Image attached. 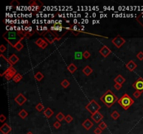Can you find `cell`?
I'll return each instance as SVG.
<instances>
[{
  "instance_id": "6da1fadb",
  "label": "cell",
  "mask_w": 143,
  "mask_h": 134,
  "mask_svg": "<svg viewBox=\"0 0 143 134\" xmlns=\"http://www.w3.org/2000/svg\"><path fill=\"white\" fill-rule=\"evenodd\" d=\"M24 37V32L22 29L18 31L8 30L3 34V38L5 39V41H6L13 48L18 42L23 40Z\"/></svg>"
},
{
  "instance_id": "7a4b0ae2",
  "label": "cell",
  "mask_w": 143,
  "mask_h": 134,
  "mask_svg": "<svg viewBox=\"0 0 143 134\" xmlns=\"http://www.w3.org/2000/svg\"><path fill=\"white\" fill-rule=\"evenodd\" d=\"M100 99L107 108L112 107V106H113L119 100L117 97L111 90H107Z\"/></svg>"
},
{
  "instance_id": "3957f363",
  "label": "cell",
  "mask_w": 143,
  "mask_h": 134,
  "mask_svg": "<svg viewBox=\"0 0 143 134\" xmlns=\"http://www.w3.org/2000/svg\"><path fill=\"white\" fill-rule=\"evenodd\" d=\"M117 103L124 109L128 110L131 106L134 103V101L132 98L129 96L127 94H124L121 97L119 98Z\"/></svg>"
},
{
  "instance_id": "277c9868",
  "label": "cell",
  "mask_w": 143,
  "mask_h": 134,
  "mask_svg": "<svg viewBox=\"0 0 143 134\" xmlns=\"http://www.w3.org/2000/svg\"><path fill=\"white\" fill-rule=\"evenodd\" d=\"M101 106L95 100H92L86 106L85 108L88 112H89L92 115L94 114L96 112H98V110L101 109Z\"/></svg>"
},
{
  "instance_id": "5b68a950",
  "label": "cell",
  "mask_w": 143,
  "mask_h": 134,
  "mask_svg": "<svg viewBox=\"0 0 143 134\" xmlns=\"http://www.w3.org/2000/svg\"><path fill=\"white\" fill-rule=\"evenodd\" d=\"M43 37H44V38L48 41L49 43H51V44L53 43L55 41H59V40L61 39V38H59L57 36H56L55 34H54L52 32H51L50 29L49 31H48L47 32H46V33L43 35Z\"/></svg>"
},
{
  "instance_id": "8992f818",
  "label": "cell",
  "mask_w": 143,
  "mask_h": 134,
  "mask_svg": "<svg viewBox=\"0 0 143 134\" xmlns=\"http://www.w3.org/2000/svg\"><path fill=\"white\" fill-rule=\"evenodd\" d=\"M17 74L16 72V70L13 68V67H10L9 69H8L6 71H4L3 73H1L0 75L2 77L4 75L5 78L7 80H10L11 78H13V77Z\"/></svg>"
},
{
  "instance_id": "52a82bcc",
  "label": "cell",
  "mask_w": 143,
  "mask_h": 134,
  "mask_svg": "<svg viewBox=\"0 0 143 134\" xmlns=\"http://www.w3.org/2000/svg\"><path fill=\"white\" fill-rule=\"evenodd\" d=\"M112 43L115 46V47H117V48H120L126 43V40L120 35H118L112 40Z\"/></svg>"
},
{
  "instance_id": "ba28073f",
  "label": "cell",
  "mask_w": 143,
  "mask_h": 134,
  "mask_svg": "<svg viewBox=\"0 0 143 134\" xmlns=\"http://www.w3.org/2000/svg\"><path fill=\"white\" fill-rule=\"evenodd\" d=\"M132 87L138 90V91H140L142 93L143 92V78H138V80L132 85Z\"/></svg>"
},
{
  "instance_id": "9c48e42d",
  "label": "cell",
  "mask_w": 143,
  "mask_h": 134,
  "mask_svg": "<svg viewBox=\"0 0 143 134\" xmlns=\"http://www.w3.org/2000/svg\"><path fill=\"white\" fill-rule=\"evenodd\" d=\"M29 4L31 7L34 8L32 9V11H38L40 9V8L43 6V3L41 1H34L32 0L29 2Z\"/></svg>"
},
{
  "instance_id": "30bf717a",
  "label": "cell",
  "mask_w": 143,
  "mask_h": 134,
  "mask_svg": "<svg viewBox=\"0 0 143 134\" xmlns=\"http://www.w3.org/2000/svg\"><path fill=\"white\" fill-rule=\"evenodd\" d=\"M14 100L20 106H22L24 103L27 101V98L25 97L23 94L20 93L18 95H17V97L15 98Z\"/></svg>"
},
{
  "instance_id": "8fae6325",
  "label": "cell",
  "mask_w": 143,
  "mask_h": 134,
  "mask_svg": "<svg viewBox=\"0 0 143 134\" xmlns=\"http://www.w3.org/2000/svg\"><path fill=\"white\" fill-rule=\"evenodd\" d=\"M91 118L94 122H95V123H99L101 122V120L103 119V115L100 112H97L94 114L92 115Z\"/></svg>"
},
{
  "instance_id": "7c38bea8",
  "label": "cell",
  "mask_w": 143,
  "mask_h": 134,
  "mask_svg": "<svg viewBox=\"0 0 143 134\" xmlns=\"http://www.w3.org/2000/svg\"><path fill=\"white\" fill-rule=\"evenodd\" d=\"M111 50L107 47V46H103L102 48L99 50V53L103 57H107V56L111 53Z\"/></svg>"
},
{
  "instance_id": "4fadbf2b",
  "label": "cell",
  "mask_w": 143,
  "mask_h": 134,
  "mask_svg": "<svg viewBox=\"0 0 143 134\" xmlns=\"http://www.w3.org/2000/svg\"><path fill=\"white\" fill-rule=\"evenodd\" d=\"M11 131L12 129L7 123H4L0 128V131L3 134H9Z\"/></svg>"
},
{
  "instance_id": "5bb4252c",
  "label": "cell",
  "mask_w": 143,
  "mask_h": 134,
  "mask_svg": "<svg viewBox=\"0 0 143 134\" xmlns=\"http://www.w3.org/2000/svg\"><path fill=\"white\" fill-rule=\"evenodd\" d=\"M82 126H83L86 130L89 131V130L94 126V123L92 122L89 119H87V120H85L84 122L82 124Z\"/></svg>"
},
{
  "instance_id": "9a60e30c",
  "label": "cell",
  "mask_w": 143,
  "mask_h": 134,
  "mask_svg": "<svg viewBox=\"0 0 143 134\" xmlns=\"http://www.w3.org/2000/svg\"><path fill=\"white\" fill-rule=\"evenodd\" d=\"M137 64L133 61V60H130L126 64V67L127 68V69L130 71H133L136 68H137Z\"/></svg>"
},
{
  "instance_id": "2e32d148",
  "label": "cell",
  "mask_w": 143,
  "mask_h": 134,
  "mask_svg": "<svg viewBox=\"0 0 143 134\" xmlns=\"http://www.w3.org/2000/svg\"><path fill=\"white\" fill-rule=\"evenodd\" d=\"M8 60H9V62H10L12 65L15 64L18 61H19V60H20L19 57H18L15 54H13V55H11L9 57Z\"/></svg>"
},
{
  "instance_id": "e0dca14e",
  "label": "cell",
  "mask_w": 143,
  "mask_h": 134,
  "mask_svg": "<svg viewBox=\"0 0 143 134\" xmlns=\"http://www.w3.org/2000/svg\"><path fill=\"white\" fill-rule=\"evenodd\" d=\"M114 81L115 83H117V84H120V85H122L123 83H125L126 81V79L121 75H118L115 79H114Z\"/></svg>"
},
{
  "instance_id": "ac0fdd59",
  "label": "cell",
  "mask_w": 143,
  "mask_h": 134,
  "mask_svg": "<svg viewBox=\"0 0 143 134\" xmlns=\"http://www.w3.org/2000/svg\"><path fill=\"white\" fill-rule=\"evenodd\" d=\"M83 72L84 73V74L87 76H89L90 75L92 72H93V69L89 66H86L83 69Z\"/></svg>"
},
{
  "instance_id": "d6986e66",
  "label": "cell",
  "mask_w": 143,
  "mask_h": 134,
  "mask_svg": "<svg viewBox=\"0 0 143 134\" xmlns=\"http://www.w3.org/2000/svg\"><path fill=\"white\" fill-rule=\"evenodd\" d=\"M53 114H54V112H53V110H52V109H50V108H47L46 110L43 112V115L46 116V117H47V118H50V117H51L52 115H53Z\"/></svg>"
},
{
  "instance_id": "ffe728a7",
  "label": "cell",
  "mask_w": 143,
  "mask_h": 134,
  "mask_svg": "<svg viewBox=\"0 0 143 134\" xmlns=\"http://www.w3.org/2000/svg\"><path fill=\"white\" fill-rule=\"evenodd\" d=\"M67 69H68V70H69V71L71 73H75V71L78 69V68H77V66L73 64V63H71V64H70L69 65V66L67 67Z\"/></svg>"
},
{
  "instance_id": "44dd1931",
  "label": "cell",
  "mask_w": 143,
  "mask_h": 134,
  "mask_svg": "<svg viewBox=\"0 0 143 134\" xmlns=\"http://www.w3.org/2000/svg\"><path fill=\"white\" fill-rule=\"evenodd\" d=\"M44 78V75L43 74L41 73V72H37V73L34 75V78L36 79V80H37L38 82H40L42 80V79Z\"/></svg>"
},
{
  "instance_id": "7402d4cb",
  "label": "cell",
  "mask_w": 143,
  "mask_h": 134,
  "mask_svg": "<svg viewBox=\"0 0 143 134\" xmlns=\"http://www.w3.org/2000/svg\"><path fill=\"white\" fill-rule=\"evenodd\" d=\"M18 115H19V117H20V118H22L23 120H24V119H25V118L28 116V112L25 110L23 109V110H21L19 112Z\"/></svg>"
},
{
  "instance_id": "603a6c76",
  "label": "cell",
  "mask_w": 143,
  "mask_h": 134,
  "mask_svg": "<svg viewBox=\"0 0 143 134\" xmlns=\"http://www.w3.org/2000/svg\"><path fill=\"white\" fill-rule=\"evenodd\" d=\"M23 79V75L20 74V73H17L13 78V80L15 82V83H19L21 80Z\"/></svg>"
},
{
  "instance_id": "cb8c5ba5",
  "label": "cell",
  "mask_w": 143,
  "mask_h": 134,
  "mask_svg": "<svg viewBox=\"0 0 143 134\" xmlns=\"http://www.w3.org/2000/svg\"><path fill=\"white\" fill-rule=\"evenodd\" d=\"M111 117L113 119V120H117L118 118H119V117H120V115H119V113L117 112V111H116V110H115V111H113L112 113H111Z\"/></svg>"
},
{
  "instance_id": "d4e9b609",
  "label": "cell",
  "mask_w": 143,
  "mask_h": 134,
  "mask_svg": "<svg viewBox=\"0 0 143 134\" xmlns=\"http://www.w3.org/2000/svg\"><path fill=\"white\" fill-rule=\"evenodd\" d=\"M23 48H24V45L21 43V41L18 42V43L14 46V48L16 49L18 51H20Z\"/></svg>"
},
{
  "instance_id": "484cf974",
  "label": "cell",
  "mask_w": 143,
  "mask_h": 134,
  "mask_svg": "<svg viewBox=\"0 0 143 134\" xmlns=\"http://www.w3.org/2000/svg\"><path fill=\"white\" fill-rule=\"evenodd\" d=\"M65 117H66V116H64V114L61 113V112H59V113L56 115V118L57 119V120L60 122H62V121L65 119Z\"/></svg>"
},
{
  "instance_id": "4316f807",
  "label": "cell",
  "mask_w": 143,
  "mask_h": 134,
  "mask_svg": "<svg viewBox=\"0 0 143 134\" xmlns=\"http://www.w3.org/2000/svg\"><path fill=\"white\" fill-rule=\"evenodd\" d=\"M61 85L64 88H67L68 87H69L70 86V83L66 80V79H64L61 83Z\"/></svg>"
},
{
  "instance_id": "83f0119b",
  "label": "cell",
  "mask_w": 143,
  "mask_h": 134,
  "mask_svg": "<svg viewBox=\"0 0 143 134\" xmlns=\"http://www.w3.org/2000/svg\"><path fill=\"white\" fill-rule=\"evenodd\" d=\"M44 41H45L44 39H43L41 38H38L36 41H35V44L37 45L39 48H41V46H42V44H43V43L44 42Z\"/></svg>"
},
{
  "instance_id": "f1b7e54d",
  "label": "cell",
  "mask_w": 143,
  "mask_h": 134,
  "mask_svg": "<svg viewBox=\"0 0 143 134\" xmlns=\"http://www.w3.org/2000/svg\"><path fill=\"white\" fill-rule=\"evenodd\" d=\"M136 20H137V21L143 27V13H140V14L136 18Z\"/></svg>"
},
{
  "instance_id": "f546056e",
  "label": "cell",
  "mask_w": 143,
  "mask_h": 134,
  "mask_svg": "<svg viewBox=\"0 0 143 134\" xmlns=\"http://www.w3.org/2000/svg\"><path fill=\"white\" fill-rule=\"evenodd\" d=\"M98 127L102 130V131H103V130H105L106 128L107 127V124H106V123L104 122H101V123H99L98 124Z\"/></svg>"
},
{
  "instance_id": "4dcf8cb0",
  "label": "cell",
  "mask_w": 143,
  "mask_h": 134,
  "mask_svg": "<svg viewBox=\"0 0 143 134\" xmlns=\"http://www.w3.org/2000/svg\"><path fill=\"white\" fill-rule=\"evenodd\" d=\"M43 108H44V106H43V105L41 103H38L37 105H36V109L38 112H41L42 110H43Z\"/></svg>"
},
{
  "instance_id": "1f68e13d",
  "label": "cell",
  "mask_w": 143,
  "mask_h": 134,
  "mask_svg": "<svg viewBox=\"0 0 143 134\" xmlns=\"http://www.w3.org/2000/svg\"><path fill=\"white\" fill-rule=\"evenodd\" d=\"M90 56H91V54L87 50H85L83 53V57L84 59H86V60H87L88 58H89Z\"/></svg>"
},
{
  "instance_id": "d6a6232c",
  "label": "cell",
  "mask_w": 143,
  "mask_h": 134,
  "mask_svg": "<svg viewBox=\"0 0 143 134\" xmlns=\"http://www.w3.org/2000/svg\"><path fill=\"white\" fill-rule=\"evenodd\" d=\"M64 120L66 121V122H67V123H71V122L73 120V118L70 115H67L66 117H65V119H64Z\"/></svg>"
},
{
  "instance_id": "836d02e7",
  "label": "cell",
  "mask_w": 143,
  "mask_h": 134,
  "mask_svg": "<svg viewBox=\"0 0 143 134\" xmlns=\"http://www.w3.org/2000/svg\"><path fill=\"white\" fill-rule=\"evenodd\" d=\"M141 94H142V92H140V91H138V90H136V91L133 94V97L135 98H138L141 96Z\"/></svg>"
},
{
  "instance_id": "e575fe53",
  "label": "cell",
  "mask_w": 143,
  "mask_h": 134,
  "mask_svg": "<svg viewBox=\"0 0 143 134\" xmlns=\"http://www.w3.org/2000/svg\"><path fill=\"white\" fill-rule=\"evenodd\" d=\"M13 7H17V6H20V2L19 1H18L17 0H13L11 2V4H10Z\"/></svg>"
},
{
  "instance_id": "d590c367",
  "label": "cell",
  "mask_w": 143,
  "mask_h": 134,
  "mask_svg": "<svg viewBox=\"0 0 143 134\" xmlns=\"http://www.w3.org/2000/svg\"><path fill=\"white\" fill-rule=\"evenodd\" d=\"M136 57H137V58H138L139 60H140V61L143 60V52H141V51H140V52H138Z\"/></svg>"
},
{
  "instance_id": "8d00e7d4",
  "label": "cell",
  "mask_w": 143,
  "mask_h": 134,
  "mask_svg": "<svg viewBox=\"0 0 143 134\" xmlns=\"http://www.w3.org/2000/svg\"><path fill=\"white\" fill-rule=\"evenodd\" d=\"M53 126L56 129H60V126H61V124H60V122L59 121H57V122H55L53 124Z\"/></svg>"
},
{
  "instance_id": "74e56055",
  "label": "cell",
  "mask_w": 143,
  "mask_h": 134,
  "mask_svg": "<svg viewBox=\"0 0 143 134\" xmlns=\"http://www.w3.org/2000/svg\"><path fill=\"white\" fill-rule=\"evenodd\" d=\"M35 32H36V31H33V32H27V33L25 34V37L29 38V37H32V35H34Z\"/></svg>"
},
{
  "instance_id": "f35d334b",
  "label": "cell",
  "mask_w": 143,
  "mask_h": 134,
  "mask_svg": "<svg viewBox=\"0 0 143 134\" xmlns=\"http://www.w3.org/2000/svg\"><path fill=\"white\" fill-rule=\"evenodd\" d=\"M102 130L99 128V127H97V128H96L95 130L94 131V133L95 134H102Z\"/></svg>"
},
{
  "instance_id": "ab89813d",
  "label": "cell",
  "mask_w": 143,
  "mask_h": 134,
  "mask_svg": "<svg viewBox=\"0 0 143 134\" xmlns=\"http://www.w3.org/2000/svg\"><path fill=\"white\" fill-rule=\"evenodd\" d=\"M6 50V46H5L4 45H1V46H0V52H1V54H2L4 52H5Z\"/></svg>"
},
{
  "instance_id": "60d3db41",
  "label": "cell",
  "mask_w": 143,
  "mask_h": 134,
  "mask_svg": "<svg viewBox=\"0 0 143 134\" xmlns=\"http://www.w3.org/2000/svg\"><path fill=\"white\" fill-rule=\"evenodd\" d=\"M6 117L3 115V114H1V115H0V122H4L6 121Z\"/></svg>"
},
{
  "instance_id": "b9f144b4",
  "label": "cell",
  "mask_w": 143,
  "mask_h": 134,
  "mask_svg": "<svg viewBox=\"0 0 143 134\" xmlns=\"http://www.w3.org/2000/svg\"><path fill=\"white\" fill-rule=\"evenodd\" d=\"M48 46V42H46V41H44V42L43 43V44H42V46H41V49H45L46 48H47V46Z\"/></svg>"
},
{
  "instance_id": "7bdbcfd3",
  "label": "cell",
  "mask_w": 143,
  "mask_h": 134,
  "mask_svg": "<svg viewBox=\"0 0 143 134\" xmlns=\"http://www.w3.org/2000/svg\"><path fill=\"white\" fill-rule=\"evenodd\" d=\"M121 87H122L121 85H120V84H117V83L115 84V85H114V87H115L116 89H117V90H119V89L121 88Z\"/></svg>"
},
{
  "instance_id": "ee69618b",
  "label": "cell",
  "mask_w": 143,
  "mask_h": 134,
  "mask_svg": "<svg viewBox=\"0 0 143 134\" xmlns=\"http://www.w3.org/2000/svg\"><path fill=\"white\" fill-rule=\"evenodd\" d=\"M27 134H33V133H32V132H31V131H29V132H28V133H27Z\"/></svg>"
}]
</instances>
